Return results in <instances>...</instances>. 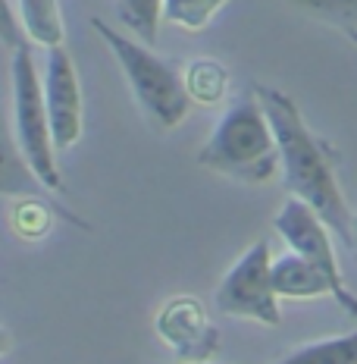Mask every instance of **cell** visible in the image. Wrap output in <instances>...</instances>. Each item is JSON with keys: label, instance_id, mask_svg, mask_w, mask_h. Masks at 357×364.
<instances>
[{"label": "cell", "instance_id": "obj_2", "mask_svg": "<svg viewBox=\"0 0 357 364\" xmlns=\"http://www.w3.org/2000/svg\"><path fill=\"white\" fill-rule=\"evenodd\" d=\"M197 164L219 173V176L248 182V186H263L276 176L282 157H279V145L267 119V110L257 101L254 91L238 97L223 113L214 135L197 151Z\"/></svg>", "mask_w": 357, "mask_h": 364}, {"label": "cell", "instance_id": "obj_3", "mask_svg": "<svg viewBox=\"0 0 357 364\" xmlns=\"http://www.w3.org/2000/svg\"><path fill=\"white\" fill-rule=\"evenodd\" d=\"M91 28L104 38V44L113 50V57L123 66L128 88H132L138 107L154 119L157 129H176L185 123V117L192 113L194 101L185 88V75L172 63H166L160 54H154V48L144 41H135L123 32L104 22L101 16L91 19Z\"/></svg>", "mask_w": 357, "mask_h": 364}, {"label": "cell", "instance_id": "obj_5", "mask_svg": "<svg viewBox=\"0 0 357 364\" xmlns=\"http://www.w3.org/2000/svg\"><path fill=\"white\" fill-rule=\"evenodd\" d=\"M216 308L229 317H248V321L267 323V327L282 323L279 295L273 289V261L267 239H257L223 277L216 289Z\"/></svg>", "mask_w": 357, "mask_h": 364}, {"label": "cell", "instance_id": "obj_9", "mask_svg": "<svg viewBox=\"0 0 357 364\" xmlns=\"http://www.w3.org/2000/svg\"><path fill=\"white\" fill-rule=\"evenodd\" d=\"M0 195H10V198L44 195V182L28 166L26 154H22L16 141V132H13L4 117V107H0Z\"/></svg>", "mask_w": 357, "mask_h": 364}, {"label": "cell", "instance_id": "obj_11", "mask_svg": "<svg viewBox=\"0 0 357 364\" xmlns=\"http://www.w3.org/2000/svg\"><path fill=\"white\" fill-rule=\"evenodd\" d=\"M19 16H22V32L41 44L44 50L63 48L66 38V22L60 13V0H19Z\"/></svg>", "mask_w": 357, "mask_h": 364}, {"label": "cell", "instance_id": "obj_7", "mask_svg": "<svg viewBox=\"0 0 357 364\" xmlns=\"http://www.w3.org/2000/svg\"><path fill=\"white\" fill-rule=\"evenodd\" d=\"M154 330L182 364H204L219 352V330L207 317V308L192 295H176L157 311Z\"/></svg>", "mask_w": 357, "mask_h": 364}, {"label": "cell", "instance_id": "obj_15", "mask_svg": "<svg viewBox=\"0 0 357 364\" xmlns=\"http://www.w3.org/2000/svg\"><path fill=\"white\" fill-rule=\"evenodd\" d=\"M285 4L326 26H336L357 44V0H285Z\"/></svg>", "mask_w": 357, "mask_h": 364}, {"label": "cell", "instance_id": "obj_19", "mask_svg": "<svg viewBox=\"0 0 357 364\" xmlns=\"http://www.w3.org/2000/svg\"><path fill=\"white\" fill-rule=\"evenodd\" d=\"M13 348H16V339H13V333L6 330V327H0V358H4V355H10Z\"/></svg>", "mask_w": 357, "mask_h": 364}, {"label": "cell", "instance_id": "obj_8", "mask_svg": "<svg viewBox=\"0 0 357 364\" xmlns=\"http://www.w3.org/2000/svg\"><path fill=\"white\" fill-rule=\"evenodd\" d=\"M44 101H48L50 135H54L57 154H66L82 139L85 126V104H82V85L72 57L66 48L48 50V70H44Z\"/></svg>", "mask_w": 357, "mask_h": 364}, {"label": "cell", "instance_id": "obj_6", "mask_svg": "<svg viewBox=\"0 0 357 364\" xmlns=\"http://www.w3.org/2000/svg\"><path fill=\"white\" fill-rule=\"evenodd\" d=\"M276 232L288 242L295 255L307 257L310 264H317L326 279L332 286V299L339 301L341 308L348 311L351 317H357V295H351L341 283V273H339V261H336V252H332V239H329V226L323 223V217L317 214L310 204H304L301 198H288L282 204V210L273 220Z\"/></svg>", "mask_w": 357, "mask_h": 364}, {"label": "cell", "instance_id": "obj_14", "mask_svg": "<svg viewBox=\"0 0 357 364\" xmlns=\"http://www.w3.org/2000/svg\"><path fill=\"white\" fill-rule=\"evenodd\" d=\"M166 10V0H116V13L119 22L128 28V32L138 35V41L157 44V32H160V22Z\"/></svg>", "mask_w": 357, "mask_h": 364}, {"label": "cell", "instance_id": "obj_1", "mask_svg": "<svg viewBox=\"0 0 357 364\" xmlns=\"http://www.w3.org/2000/svg\"><path fill=\"white\" fill-rule=\"evenodd\" d=\"M257 95V101L267 110V119L273 126L279 145V157H282V173L285 186L295 198L317 210L323 217V223L329 226L336 236L345 242L348 248H354V217L345 204V195L339 188L336 179V161L332 151L323 139H317L304 123L298 104L279 88L254 85L251 88Z\"/></svg>", "mask_w": 357, "mask_h": 364}, {"label": "cell", "instance_id": "obj_21", "mask_svg": "<svg viewBox=\"0 0 357 364\" xmlns=\"http://www.w3.org/2000/svg\"><path fill=\"white\" fill-rule=\"evenodd\" d=\"M204 364H210V361H204Z\"/></svg>", "mask_w": 357, "mask_h": 364}, {"label": "cell", "instance_id": "obj_18", "mask_svg": "<svg viewBox=\"0 0 357 364\" xmlns=\"http://www.w3.org/2000/svg\"><path fill=\"white\" fill-rule=\"evenodd\" d=\"M0 44H6L10 50L22 48V32H19V19L16 13H13L10 0H0Z\"/></svg>", "mask_w": 357, "mask_h": 364}, {"label": "cell", "instance_id": "obj_13", "mask_svg": "<svg viewBox=\"0 0 357 364\" xmlns=\"http://www.w3.org/2000/svg\"><path fill=\"white\" fill-rule=\"evenodd\" d=\"M276 364H357V333L301 346Z\"/></svg>", "mask_w": 357, "mask_h": 364}, {"label": "cell", "instance_id": "obj_4", "mask_svg": "<svg viewBox=\"0 0 357 364\" xmlns=\"http://www.w3.org/2000/svg\"><path fill=\"white\" fill-rule=\"evenodd\" d=\"M10 75H13V132H16L22 154L35 170V176L44 182V188L63 192V173H60L54 135H50L44 82L28 44L13 50Z\"/></svg>", "mask_w": 357, "mask_h": 364}, {"label": "cell", "instance_id": "obj_17", "mask_svg": "<svg viewBox=\"0 0 357 364\" xmlns=\"http://www.w3.org/2000/svg\"><path fill=\"white\" fill-rule=\"evenodd\" d=\"M50 220H54L50 217V204L41 201V195H35V198H19L16 208H13V214H10L13 230H16V236H22V239L48 236Z\"/></svg>", "mask_w": 357, "mask_h": 364}, {"label": "cell", "instance_id": "obj_12", "mask_svg": "<svg viewBox=\"0 0 357 364\" xmlns=\"http://www.w3.org/2000/svg\"><path fill=\"white\" fill-rule=\"evenodd\" d=\"M185 88L194 104H219L229 91V70L216 60H194L185 70Z\"/></svg>", "mask_w": 357, "mask_h": 364}, {"label": "cell", "instance_id": "obj_20", "mask_svg": "<svg viewBox=\"0 0 357 364\" xmlns=\"http://www.w3.org/2000/svg\"><path fill=\"white\" fill-rule=\"evenodd\" d=\"M354 252H357V217H354Z\"/></svg>", "mask_w": 357, "mask_h": 364}, {"label": "cell", "instance_id": "obj_16", "mask_svg": "<svg viewBox=\"0 0 357 364\" xmlns=\"http://www.w3.org/2000/svg\"><path fill=\"white\" fill-rule=\"evenodd\" d=\"M229 0H166L163 16L185 32H201Z\"/></svg>", "mask_w": 357, "mask_h": 364}, {"label": "cell", "instance_id": "obj_10", "mask_svg": "<svg viewBox=\"0 0 357 364\" xmlns=\"http://www.w3.org/2000/svg\"><path fill=\"white\" fill-rule=\"evenodd\" d=\"M273 289L279 299H317V295H332V286L326 273L310 264L307 257L288 252L273 261Z\"/></svg>", "mask_w": 357, "mask_h": 364}]
</instances>
